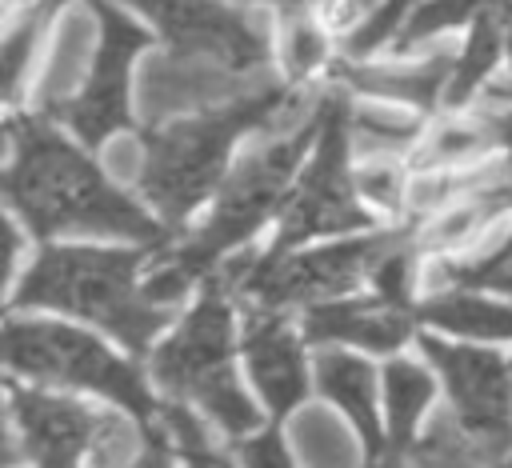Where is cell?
Segmentation results:
<instances>
[{
  "instance_id": "cell-17",
  "label": "cell",
  "mask_w": 512,
  "mask_h": 468,
  "mask_svg": "<svg viewBox=\"0 0 512 468\" xmlns=\"http://www.w3.org/2000/svg\"><path fill=\"white\" fill-rule=\"evenodd\" d=\"M508 16H512L508 4H488V8L472 20L468 48H464V56L456 60V72H452L448 92H444L448 104H464V100L480 88V80L492 72L496 56H500V40H504V24H508Z\"/></svg>"
},
{
  "instance_id": "cell-18",
  "label": "cell",
  "mask_w": 512,
  "mask_h": 468,
  "mask_svg": "<svg viewBox=\"0 0 512 468\" xmlns=\"http://www.w3.org/2000/svg\"><path fill=\"white\" fill-rule=\"evenodd\" d=\"M420 320L460 332V336H512V308L468 296V292H448V296H432L428 304L416 308Z\"/></svg>"
},
{
  "instance_id": "cell-1",
  "label": "cell",
  "mask_w": 512,
  "mask_h": 468,
  "mask_svg": "<svg viewBox=\"0 0 512 468\" xmlns=\"http://www.w3.org/2000/svg\"><path fill=\"white\" fill-rule=\"evenodd\" d=\"M12 132V164L4 176L12 208L28 220L36 236L56 232H92L120 240H164V228L140 212L128 196H120L88 156H80L68 140H60L40 120L8 124Z\"/></svg>"
},
{
  "instance_id": "cell-33",
  "label": "cell",
  "mask_w": 512,
  "mask_h": 468,
  "mask_svg": "<svg viewBox=\"0 0 512 468\" xmlns=\"http://www.w3.org/2000/svg\"><path fill=\"white\" fill-rule=\"evenodd\" d=\"M240 456H244L248 468H292V464H288V452H284L280 440H276V432H264V436H256V440H244V444H240Z\"/></svg>"
},
{
  "instance_id": "cell-30",
  "label": "cell",
  "mask_w": 512,
  "mask_h": 468,
  "mask_svg": "<svg viewBox=\"0 0 512 468\" xmlns=\"http://www.w3.org/2000/svg\"><path fill=\"white\" fill-rule=\"evenodd\" d=\"M160 424H164V436H172L188 460H200V456H208V440H204L200 424H196V420H192L184 408L168 404V408L160 412Z\"/></svg>"
},
{
  "instance_id": "cell-13",
  "label": "cell",
  "mask_w": 512,
  "mask_h": 468,
  "mask_svg": "<svg viewBox=\"0 0 512 468\" xmlns=\"http://www.w3.org/2000/svg\"><path fill=\"white\" fill-rule=\"evenodd\" d=\"M244 348H248L252 376H256L264 400L272 404V412H288L292 404H300L304 356H300L296 336L280 324L276 312H252L248 332H244Z\"/></svg>"
},
{
  "instance_id": "cell-29",
  "label": "cell",
  "mask_w": 512,
  "mask_h": 468,
  "mask_svg": "<svg viewBox=\"0 0 512 468\" xmlns=\"http://www.w3.org/2000/svg\"><path fill=\"white\" fill-rule=\"evenodd\" d=\"M404 240H408V236H404ZM404 240L392 244V248L380 256V264L372 268L380 300H388V304H396V308H408V268H412V252H408Z\"/></svg>"
},
{
  "instance_id": "cell-10",
  "label": "cell",
  "mask_w": 512,
  "mask_h": 468,
  "mask_svg": "<svg viewBox=\"0 0 512 468\" xmlns=\"http://www.w3.org/2000/svg\"><path fill=\"white\" fill-rule=\"evenodd\" d=\"M424 352L444 372V384L456 404V420L476 436L488 456L508 452L512 444V368L484 348L424 340Z\"/></svg>"
},
{
  "instance_id": "cell-6",
  "label": "cell",
  "mask_w": 512,
  "mask_h": 468,
  "mask_svg": "<svg viewBox=\"0 0 512 468\" xmlns=\"http://www.w3.org/2000/svg\"><path fill=\"white\" fill-rule=\"evenodd\" d=\"M4 356L12 368H20L28 376L96 388V392L116 396L136 416H144V420L152 416V396H148L144 380L136 376V368L76 328L40 324V320H28V324L12 320L4 328Z\"/></svg>"
},
{
  "instance_id": "cell-27",
  "label": "cell",
  "mask_w": 512,
  "mask_h": 468,
  "mask_svg": "<svg viewBox=\"0 0 512 468\" xmlns=\"http://www.w3.org/2000/svg\"><path fill=\"white\" fill-rule=\"evenodd\" d=\"M284 64L292 76H308L316 64H324V40L320 28L300 12H284Z\"/></svg>"
},
{
  "instance_id": "cell-5",
  "label": "cell",
  "mask_w": 512,
  "mask_h": 468,
  "mask_svg": "<svg viewBox=\"0 0 512 468\" xmlns=\"http://www.w3.org/2000/svg\"><path fill=\"white\" fill-rule=\"evenodd\" d=\"M400 240H404V232H388V236L348 240V244H332V248L300 252V256H284V252L240 256V260L224 264L212 284L252 300V312H276L284 304H308V300L348 292Z\"/></svg>"
},
{
  "instance_id": "cell-3",
  "label": "cell",
  "mask_w": 512,
  "mask_h": 468,
  "mask_svg": "<svg viewBox=\"0 0 512 468\" xmlns=\"http://www.w3.org/2000/svg\"><path fill=\"white\" fill-rule=\"evenodd\" d=\"M140 252L112 248H48L24 276L16 304H48L88 316L116 332L136 352L168 320V308L152 304L136 288Z\"/></svg>"
},
{
  "instance_id": "cell-36",
  "label": "cell",
  "mask_w": 512,
  "mask_h": 468,
  "mask_svg": "<svg viewBox=\"0 0 512 468\" xmlns=\"http://www.w3.org/2000/svg\"><path fill=\"white\" fill-rule=\"evenodd\" d=\"M488 284H492V288H500V292H508V296H512V264H504V268H500V272H492V276H488Z\"/></svg>"
},
{
  "instance_id": "cell-9",
  "label": "cell",
  "mask_w": 512,
  "mask_h": 468,
  "mask_svg": "<svg viewBox=\"0 0 512 468\" xmlns=\"http://www.w3.org/2000/svg\"><path fill=\"white\" fill-rule=\"evenodd\" d=\"M92 12L100 20V48L88 72V84L64 100L56 112L76 128L84 144L108 140V132L128 124V64L148 44V32H140L124 12H116L108 0H92Z\"/></svg>"
},
{
  "instance_id": "cell-32",
  "label": "cell",
  "mask_w": 512,
  "mask_h": 468,
  "mask_svg": "<svg viewBox=\"0 0 512 468\" xmlns=\"http://www.w3.org/2000/svg\"><path fill=\"white\" fill-rule=\"evenodd\" d=\"M96 468H128V428L120 420H96Z\"/></svg>"
},
{
  "instance_id": "cell-19",
  "label": "cell",
  "mask_w": 512,
  "mask_h": 468,
  "mask_svg": "<svg viewBox=\"0 0 512 468\" xmlns=\"http://www.w3.org/2000/svg\"><path fill=\"white\" fill-rule=\"evenodd\" d=\"M384 396H388V424H392V452L408 448L412 424L432 400V380L408 360H392L384 368Z\"/></svg>"
},
{
  "instance_id": "cell-12",
  "label": "cell",
  "mask_w": 512,
  "mask_h": 468,
  "mask_svg": "<svg viewBox=\"0 0 512 468\" xmlns=\"http://www.w3.org/2000/svg\"><path fill=\"white\" fill-rule=\"evenodd\" d=\"M12 412L20 420L28 456L40 468H76V456L96 428V420L76 400H56L20 388H12Z\"/></svg>"
},
{
  "instance_id": "cell-21",
  "label": "cell",
  "mask_w": 512,
  "mask_h": 468,
  "mask_svg": "<svg viewBox=\"0 0 512 468\" xmlns=\"http://www.w3.org/2000/svg\"><path fill=\"white\" fill-rule=\"evenodd\" d=\"M512 204V180L508 184H492V188H480V192H472V200L468 204H460L456 212H448V216H440L424 236H420V244L424 248H440V244H456V240H464L468 232H476L480 224H488L496 212H504Z\"/></svg>"
},
{
  "instance_id": "cell-14",
  "label": "cell",
  "mask_w": 512,
  "mask_h": 468,
  "mask_svg": "<svg viewBox=\"0 0 512 468\" xmlns=\"http://www.w3.org/2000/svg\"><path fill=\"white\" fill-rule=\"evenodd\" d=\"M412 328V316L388 300H356V304H312L304 316L308 340H352L376 352L396 348Z\"/></svg>"
},
{
  "instance_id": "cell-16",
  "label": "cell",
  "mask_w": 512,
  "mask_h": 468,
  "mask_svg": "<svg viewBox=\"0 0 512 468\" xmlns=\"http://www.w3.org/2000/svg\"><path fill=\"white\" fill-rule=\"evenodd\" d=\"M316 372H320V388L360 424V432L368 440V452L380 460V424H376V380H372V368L364 360L344 356V352H324L316 360Z\"/></svg>"
},
{
  "instance_id": "cell-34",
  "label": "cell",
  "mask_w": 512,
  "mask_h": 468,
  "mask_svg": "<svg viewBox=\"0 0 512 468\" xmlns=\"http://www.w3.org/2000/svg\"><path fill=\"white\" fill-rule=\"evenodd\" d=\"M132 468H172L168 448H164V432H160V436H148V452H144Z\"/></svg>"
},
{
  "instance_id": "cell-28",
  "label": "cell",
  "mask_w": 512,
  "mask_h": 468,
  "mask_svg": "<svg viewBox=\"0 0 512 468\" xmlns=\"http://www.w3.org/2000/svg\"><path fill=\"white\" fill-rule=\"evenodd\" d=\"M420 4H424V0H420ZM412 8H416V0H384V8H380L376 16H368V20L344 40V52H348V56H364V52L380 48V44L412 16Z\"/></svg>"
},
{
  "instance_id": "cell-40",
  "label": "cell",
  "mask_w": 512,
  "mask_h": 468,
  "mask_svg": "<svg viewBox=\"0 0 512 468\" xmlns=\"http://www.w3.org/2000/svg\"><path fill=\"white\" fill-rule=\"evenodd\" d=\"M504 468H512V460H508V464H504Z\"/></svg>"
},
{
  "instance_id": "cell-31",
  "label": "cell",
  "mask_w": 512,
  "mask_h": 468,
  "mask_svg": "<svg viewBox=\"0 0 512 468\" xmlns=\"http://www.w3.org/2000/svg\"><path fill=\"white\" fill-rule=\"evenodd\" d=\"M356 188L364 192V196H372L376 204H384V208H396L400 204V172L392 168V164H368V168H360L356 176Z\"/></svg>"
},
{
  "instance_id": "cell-25",
  "label": "cell",
  "mask_w": 512,
  "mask_h": 468,
  "mask_svg": "<svg viewBox=\"0 0 512 468\" xmlns=\"http://www.w3.org/2000/svg\"><path fill=\"white\" fill-rule=\"evenodd\" d=\"M56 4H60V0H40V4L8 32V40H4V60H0V68H4V96H8V100H16L20 80H24L28 64H32V48H36V40H40V28H44L48 16L56 12Z\"/></svg>"
},
{
  "instance_id": "cell-23",
  "label": "cell",
  "mask_w": 512,
  "mask_h": 468,
  "mask_svg": "<svg viewBox=\"0 0 512 468\" xmlns=\"http://www.w3.org/2000/svg\"><path fill=\"white\" fill-rule=\"evenodd\" d=\"M188 396H192L196 404H204V408L212 412V420H216L224 432H232V436H244V432L256 428V408L248 404V396H244V388L236 384L232 368H220V372L204 376Z\"/></svg>"
},
{
  "instance_id": "cell-24",
  "label": "cell",
  "mask_w": 512,
  "mask_h": 468,
  "mask_svg": "<svg viewBox=\"0 0 512 468\" xmlns=\"http://www.w3.org/2000/svg\"><path fill=\"white\" fill-rule=\"evenodd\" d=\"M84 48H88V24L76 16V20H68V28H64V36H60V44H56L52 68H48V76H44V84H40V108H44L48 116H56V112L64 108V100L72 96V80H76V72H80Z\"/></svg>"
},
{
  "instance_id": "cell-22",
  "label": "cell",
  "mask_w": 512,
  "mask_h": 468,
  "mask_svg": "<svg viewBox=\"0 0 512 468\" xmlns=\"http://www.w3.org/2000/svg\"><path fill=\"white\" fill-rule=\"evenodd\" d=\"M496 144H508L504 116L500 120H468V124H444L436 136L424 144L420 164H444V160H464L476 152H488Z\"/></svg>"
},
{
  "instance_id": "cell-20",
  "label": "cell",
  "mask_w": 512,
  "mask_h": 468,
  "mask_svg": "<svg viewBox=\"0 0 512 468\" xmlns=\"http://www.w3.org/2000/svg\"><path fill=\"white\" fill-rule=\"evenodd\" d=\"M484 460H488V452L476 444V436L468 428L460 432L456 420L440 416L432 424V432L416 448H408L400 468H484Z\"/></svg>"
},
{
  "instance_id": "cell-35",
  "label": "cell",
  "mask_w": 512,
  "mask_h": 468,
  "mask_svg": "<svg viewBox=\"0 0 512 468\" xmlns=\"http://www.w3.org/2000/svg\"><path fill=\"white\" fill-rule=\"evenodd\" d=\"M328 4V16L332 20H348L352 12H360L364 4H372V0H324Z\"/></svg>"
},
{
  "instance_id": "cell-15",
  "label": "cell",
  "mask_w": 512,
  "mask_h": 468,
  "mask_svg": "<svg viewBox=\"0 0 512 468\" xmlns=\"http://www.w3.org/2000/svg\"><path fill=\"white\" fill-rule=\"evenodd\" d=\"M452 72L456 60L448 52H432L424 64H336V76L356 92L408 100L416 108H436V100H444L448 92Z\"/></svg>"
},
{
  "instance_id": "cell-38",
  "label": "cell",
  "mask_w": 512,
  "mask_h": 468,
  "mask_svg": "<svg viewBox=\"0 0 512 468\" xmlns=\"http://www.w3.org/2000/svg\"><path fill=\"white\" fill-rule=\"evenodd\" d=\"M192 468H212V464H208V456H200V460H192Z\"/></svg>"
},
{
  "instance_id": "cell-39",
  "label": "cell",
  "mask_w": 512,
  "mask_h": 468,
  "mask_svg": "<svg viewBox=\"0 0 512 468\" xmlns=\"http://www.w3.org/2000/svg\"><path fill=\"white\" fill-rule=\"evenodd\" d=\"M508 24H512V16H508ZM508 56H512V32H508Z\"/></svg>"
},
{
  "instance_id": "cell-7",
  "label": "cell",
  "mask_w": 512,
  "mask_h": 468,
  "mask_svg": "<svg viewBox=\"0 0 512 468\" xmlns=\"http://www.w3.org/2000/svg\"><path fill=\"white\" fill-rule=\"evenodd\" d=\"M128 4L140 8L160 28L168 56L184 64H204L232 76H256L272 56L268 28L252 12H236L216 0H128Z\"/></svg>"
},
{
  "instance_id": "cell-37",
  "label": "cell",
  "mask_w": 512,
  "mask_h": 468,
  "mask_svg": "<svg viewBox=\"0 0 512 468\" xmlns=\"http://www.w3.org/2000/svg\"><path fill=\"white\" fill-rule=\"evenodd\" d=\"M276 4H280L284 12H300V8H304V0H276Z\"/></svg>"
},
{
  "instance_id": "cell-26",
  "label": "cell",
  "mask_w": 512,
  "mask_h": 468,
  "mask_svg": "<svg viewBox=\"0 0 512 468\" xmlns=\"http://www.w3.org/2000/svg\"><path fill=\"white\" fill-rule=\"evenodd\" d=\"M416 124L412 120H400V116H384V112H372V108H352V120H348V136L356 148L364 152H388V148H404L416 140Z\"/></svg>"
},
{
  "instance_id": "cell-8",
  "label": "cell",
  "mask_w": 512,
  "mask_h": 468,
  "mask_svg": "<svg viewBox=\"0 0 512 468\" xmlns=\"http://www.w3.org/2000/svg\"><path fill=\"white\" fill-rule=\"evenodd\" d=\"M320 116V136H316V156L312 168L304 172V180L296 184L288 212H284V228L272 252H284L300 240L324 236V232H344V228H360L368 224V212L356 204L352 196V176H348V120H352V104L344 100V92H324L316 104Z\"/></svg>"
},
{
  "instance_id": "cell-2",
  "label": "cell",
  "mask_w": 512,
  "mask_h": 468,
  "mask_svg": "<svg viewBox=\"0 0 512 468\" xmlns=\"http://www.w3.org/2000/svg\"><path fill=\"white\" fill-rule=\"evenodd\" d=\"M296 108V92L280 88L276 80H264L260 88L232 96L228 104L180 120V124H164V128H144L140 136V184L148 192V200L160 208V216L168 224H180L220 180L224 172V156L232 148V140L248 128H276L284 116H292Z\"/></svg>"
},
{
  "instance_id": "cell-4",
  "label": "cell",
  "mask_w": 512,
  "mask_h": 468,
  "mask_svg": "<svg viewBox=\"0 0 512 468\" xmlns=\"http://www.w3.org/2000/svg\"><path fill=\"white\" fill-rule=\"evenodd\" d=\"M320 136V116L312 108V120H304L292 136H280L264 148H252L240 168L224 180V192H220V204L212 212V220L188 240L180 244L176 252H168V260L188 276H204L228 248H236L240 240H248L264 220L268 212L288 196V176L296 172L304 148Z\"/></svg>"
},
{
  "instance_id": "cell-11",
  "label": "cell",
  "mask_w": 512,
  "mask_h": 468,
  "mask_svg": "<svg viewBox=\"0 0 512 468\" xmlns=\"http://www.w3.org/2000/svg\"><path fill=\"white\" fill-rule=\"evenodd\" d=\"M228 352H232V308L224 300V288L212 284L208 296L188 316V324L160 348L156 372L172 392L188 396L204 376L228 368Z\"/></svg>"
}]
</instances>
